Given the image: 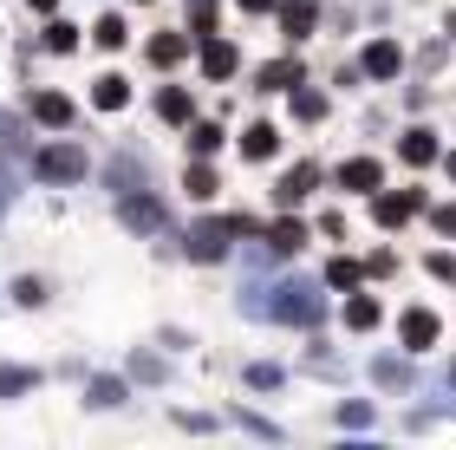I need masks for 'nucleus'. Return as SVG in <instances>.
<instances>
[{
    "mask_svg": "<svg viewBox=\"0 0 456 450\" xmlns=\"http://www.w3.org/2000/svg\"><path fill=\"white\" fill-rule=\"evenodd\" d=\"M228 235H255V222H248V216L196 222V229H190V255H196V261H222V255H228Z\"/></svg>",
    "mask_w": 456,
    "mask_h": 450,
    "instance_id": "1",
    "label": "nucleus"
},
{
    "mask_svg": "<svg viewBox=\"0 0 456 450\" xmlns=\"http://www.w3.org/2000/svg\"><path fill=\"white\" fill-rule=\"evenodd\" d=\"M274 320H287V326H314L320 320V294L306 288V281H287V288H274V307H267Z\"/></svg>",
    "mask_w": 456,
    "mask_h": 450,
    "instance_id": "2",
    "label": "nucleus"
},
{
    "mask_svg": "<svg viewBox=\"0 0 456 450\" xmlns=\"http://www.w3.org/2000/svg\"><path fill=\"white\" fill-rule=\"evenodd\" d=\"M118 222H124V229H137V235H157L170 216H163V202H157L151 190H124V202H118Z\"/></svg>",
    "mask_w": 456,
    "mask_h": 450,
    "instance_id": "3",
    "label": "nucleus"
},
{
    "mask_svg": "<svg viewBox=\"0 0 456 450\" xmlns=\"http://www.w3.org/2000/svg\"><path fill=\"white\" fill-rule=\"evenodd\" d=\"M39 176H46V183H78V176H86V151H78V144H46V151H39Z\"/></svg>",
    "mask_w": 456,
    "mask_h": 450,
    "instance_id": "4",
    "label": "nucleus"
},
{
    "mask_svg": "<svg viewBox=\"0 0 456 450\" xmlns=\"http://www.w3.org/2000/svg\"><path fill=\"white\" fill-rule=\"evenodd\" d=\"M320 183H326L320 163H294V170H287V176L274 183V202H281V209H294V202H306V196L320 190Z\"/></svg>",
    "mask_w": 456,
    "mask_h": 450,
    "instance_id": "5",
    "label": "nucleus"
},
{
    "mask_svg": "<svg viewBox=\"0 0 456 450\" xmlns=\"http://www.w3.org/2000/svg\"><path fill=\"white\" fill-rule=\"evenodd\" d=\"M398 333H404V353H430V346H437V333H444V320L430 314V307H411Z\"/></svg>",
    "mask_w": 456,
    "mask_h": 450,
    "instance_id": "6",
    "label": "nucleus"
},
{
    "mask_svg": "<svg viewBox=\"0 0 456 450\" xmlns=\"http://www.w3.org/2000/svg\"><path fill=\"white\" fill-rule=\"evenodd\" d=\"M418 202H424L418 190H391V196H379V190H371V216H379L385 229H404V222L418 216Z\"/></svg>",
    "mask_w": 456,
    "mask_h": 450,
    "instance_id": "7",
    "label": "nucleus"
},
{
    "mask_svg": "<svg viewBox=\"0 0 456 450\" xmlns=\"http://www.w3.org/2000/svg\"><path fill=\"white\" fill-rule=\"evenodd\" d=\"M333 183H339V190H385V170H379V157H352V163H339V170H333Z\"/></svg>",
    "mask_w": 456,
    "mask_h": 450,
    "instance_id": "8",
    "label": "nucleus"
},
{
    "mask_svg": "<svg viewBox=\"0 0 456 450\" xmlns=\"http://www.w3.org/2000/svg\"><path fill=\"white\" fill-rule=\"evenodd\" d=\"M274 7H281V27H287V39H306V33L320 27V7H314V0H274Z\"/></svg>",
    "mask_w": 456,
    "mask_h": 450,
    "instance_id": "9",
    "label": "nucleus"
},
{
    "mask_svg": "<svg viewBox=\"0 0 456 450\" xmlns=\"http://www.w3.org/2000/svg\"><path fill=\"white\" fill-rule=\"evenodd\" d=\"M359 66L371 72V78H398V66H404V53H398V39H371L365 46V59Z\"/></svg>",
    "mask_w": 456,
    "mask_h": 450,
    "instance_id": "10",
    "label": "nucleus"
},
{
    "mask_svg": "<svg viewBox=\"0 0 456 450\" xmlns=\"http://www.w3.org/2000/svg\"><path fill=\"white\" fill-rule=\"evenodd\" d=\"M33 118H39V125H53V131H66L78 111H72V98H66V92H39V98H33Z\"/></svg>",
    "mask_w": 456,
    "mask_h": 450,
    "instance_id": "11",
    "label": "nucleus"
},
{
    "mask_svg": "<svg viewBox=\"0 0 456 450\" xmlns=\"http://www.w3.org/2000/svg\"><path fill=\"white\" fill-rule=\"evenodd\" d=\"M157 118H163V125H190V118H196V98L183 92V86H163V92H157Z\"/></svg>",
    "mask_w": 456,
    "mask_h": 450,
    "instance_id": "12",
    "label": "nucleus"
},
{
    "mask_svg": "<svg viewBox=\"0 0 456 450\" xmlns=\"http://www.w3.org/2000/svg\"><path fill=\"white\" fill-rule=\"evenodd\" d=\"M235 66H241V53L228 39H202V72L209 78H235Z\"/></svg>",
    "mask_w": 456,
    "mask_h": 450,
    "instance_id": "13",
    "label": "nucleus"
},
{
    "mask_svg": "<svg viewBox=\"0 0 456 450\" xmlns=\"http://www.w3.org/2000/svg\"><path fill=\"white\" fill-rule=\"evenodd\" d=\"M274 151H281V131L267 125V118H255V125L241 131V157H255V163H261V157H274Z\"/></svg>",
    "mask_w": 456,
    "mask_h": 450,
    "instance_id": "14",
    "label": "nucleus"
},
{
    "mask_svg": "<svg viewBox=\"0 0 456 450\" xmlns=\"http://www.w3.org/2000/svg\"><path fill=\"white\" fill-rule=\"evenodd\" d=\"M267 249H274V255H300V249H306V229H300L294 216L267 222Z\"/></svg>",
    "mask_w": 456,
    "mask_h": 450,
    "instance_id": "15",
    "label": "nucleus"
},
{
    "mask_svg": "<svg viewBox=\"0 0 456 450\" xmlns=\"http://www.w3.org/2000/svg\"><path fill=\"white\" fill-rule=\"evenodd\" d=\"M92 105H98V111H124V105H131V86H124L118 72H105V78H92Z\"/></svg>",
    "mask_w": 456,
    "mask_h": 450,
    "instance_id": "16",
    "label": "nucleus"
},
{
    "mask_svg": "<svg viewBox=\"0 0 456 450\" xmlns=\"http://www.w3.org/2000/svg\"><path fill=\"white\" fill-rule=\"evenodd\" d=\"M398 157H404V163H418V170H424V163H437V137H430L424 125H411V131H404V144H398Z\"/></svg>",
    "mask_w": 456,
    "mask_h": 450,
    "instance_id": "17",
    "label": "nucleus"
},
{
    "mask_svg": "<svg viewBox=\"0 0 456 450\" xmlns=\"http://www.w3.org/2000/svg\"><path fill=\"white\" fill-rule=\"evenodd\" d=\"M379 320H385V307L371 300V294H352V300H346V326H352V333H371Z\"/></svg>",
    "mask_w": 456,
    "mask_h": 450,
    "instance_id": "18",
    "label": "nucleus"
},
{
    "mask_svg": "<svg viewBox=\"0 0 456 450\" xmlns=\"http://www.w3.org/2000/svg\"><path fill=\"white\" fill-rule=\"evenodd\" d=\"M287 86H300V59H267L261 66V92H287Z\"/></svg>",
    "mask_w": 456,
    "mask_h": 450,
    "instance_id": "19",
    "label": "nucleus"
},
{
    "mask_svg": "<svg viewBox=\"0 0 456 450\" xmlns=\"http://www.w3.org/2000/svg\"><path fill=\"white\" fill-rule=\"evenodd\" d=\"M183 59H190V39L183 33H157L151 39V66H183Z\"/></svg>",
    "mask_w": 456,
    "mask_h": 450,
    "instance_id": "20",
    "label": "nucleus"
},
{
    "mask_svg": "<svg viewBox=\"0 0 456 450\" xmlns=\"http://www.w3.org/2000/svg\"><path fill=\"white\" fill-rule=\"evenodd\" d=\"M183 190H190V196H196V202H209V196H216V190H222V176H216V170H209V163H190V176H183Z\"/></svg>",
    "mask_w": 456,
    "mask_h": 450,
    "instance_id": "21",
    "label": "nucleus"
},
{
    "mask_svg": "<svg viewBox=\"0 0 456 450\" xmlns=\"http://www.w3.org/2000/svg\"><path fill=\"white\" fill-rule=\"evenodd\" d=\"M92 39H98V46H105V53H118L124 39H131V27H124L118 13H105V20H98V27H92Z\"/></svg>",
    "mask_w": 456,
    "mask_h": 450,
    "instance_id": "22",
    "label": "nucleus"
},
{
    "mask_svg": "<svg viewBox=\"0 0 456 450\" xmlns=\"http://www.w3.org/2000/svg\"><path fill=\"white\" fill-rule=\"evenodd\" d=\"M20 392H33V372L27 365H0V398H20Z\"/></svg>",
    "mask_w": 456,
    "mask_h": 450,
    "instance_id": "23",
    "label": "nucleus"
},
{
    "mask_svg": "<svg viewBox=\"0 0 456 450\" xmlns=\"http://www.w3.org/2000/svg\"><path fill=\"white\" fill-rule=\"evenodd\" d=\"M294 118L320 125V118H326V92H294Z\"/></svg>",
    "mask_w": 456,
    "mask_h": 450,
    "instance_id": "24",
    "label": "nucleus"
},
{
    "mask_svg": "<svg viewBox=\"0 0 456 450\" xmlns=\"http://www.w3.org/2000/svg\"><path fill=\"white\" fill-rule=\"evenodd\" d=\"M92 405H98V412L124 405V379H92Z\"/></svg>",
    "mask_w": 456,
    "mask_h": 450,
    "instance_id": "25",
    "label": "nucleus"
},
{
    "mask_svg": "<svg viewBox=\"0 0 456 450\" xmlns=\"http://www.w3.org/2000/svg\"><path fill=\"white\" fill-rule=\"evenodd\" d=\"M190 151H196V157H216V151H222V125H196V131H190Z\"/></svg>",
    "mask_w": 456,
    "mask_h": 450,
    "instance_id": "26",
    "label": "nucleus"
},
{
    "mask_svg": "<svg viewBox=\"0 0 456 450\" xmlns=\"http://www.w3.org/2000/svg\"><path fill=\"white\" fill-rule=\"evenodd\" d=\"M359 274H365V268H359V261H346V255L326 261V281H333V288H359Z\"/></svg>",
    "mask_w": 456,
    "mask_h": 450,
    "instance_id": "27",
    "label": "nucleus"
},
{
    "mask_svg": "<svg viewBox=\"0 0 456 450\" xmlns=\"http://www.w3.org/2000/svg\"><path fill=\"white\" fill-rule=\"evenodd\" d=\"M281 379H287V372H281V365H267V359L248 365V385H255V392H281Z\"/></svg>",
    "mask_w": 456,
    "mask_h": 450,
    "instance_id": "28",
    "label": "nucleus"
},
{
    "mask_svg": "<svg viewBox=\"0 0 456 450\" xmlns=\"http://www.w3.org/2000/svg\"><path fill=\"white\" fill-rule=\"evenodd\" d=\"M46 46H53V53H72V46H78V27H72V20H53V27H46Z\"/></svg>",
    "mask_w": 456,
    "mask_h": 450,
    "instance_id": "29",
    "label": "nucleus"
},
{
    "mask_svg": "<svg viewBox=\"0 0 456 450\" xmlns=\"http://www.w3.org/2000/svg\"><path fill=\"white\" fill-rule=\"evenodd\" d=\"M371 379H379V385H391V392H398V385H404L411 372H404L398 359H379V365H371Z\"/></svg>",
    "mask_w": 456,
    "mask_h": 450,
    "instance_id": "30",
    "label": "nucleus"
},
{
    "mask_svg": "<svg viewBox=\"0 0 456 450\" xmlns=\"http://www.w3.org/2000/svg\"><path fill=\"white\" fill-rule=\"evenodd\" d=\"M13 300H20V307H39V300H46V281H33V274L13 281Z\"/></svg>",
    "mask_w": 456,
    "mask_h": 450,
    "instance_id": "31",
    "label": "nucleus"
},
{
    "mask_svg": "<svg viewBox=\"0 0 456 450\" xmlns=\"http://www.w3.org/2000/svg\"><path fill=\"white\" fill-rule=\"evenodd\" d=\"M339 424H352V431H359V424H371V405H359V398L339 405Z\"/></svg>",
    "mask_w": 456,
    "mask_h": 450,
    "instance_id": "32",
    "label": "nucleus"
},
{
    "mask_svg": "<svg viewBox=\"0 0 456 450\" xmlns=\"http://www.w3.org/2000/svg\"><path fill=\"white\" fill-rule=\"evenodd\" d=\"M131 372H137V379H163V365H157L151 353H137V359H131Z\"/></svg>",
    "mask_w": 456,
    "mask_h": 450,
    "instance_id": "33",
    "label": "nucleus"
},
{
    "mask_svg": "<svg viewBox=\"0 0 456 450\" xmlns=\"http://www.w3.org/2000/svg\"><path fill=\"white\" fill-rule=\"evenodd\" d=\"M430 274H437V281H456V255H430Z\"/></svg>",
    "mask_w": 456,
    "mask_h": 450,
    "instance_id": "34",
    "label": "nucleus"
},
{
    "mask_svg": "<svg viewBox=\"0 0 456 450\" xmlns=\"http://www.w3.org/2000/svg\"><path fill=\"white\" fill-rule=\"evenodd\" d=\"M430 222H437L444 235H456V202H444V209H430Z\"/></svg>",
    "mask_w": 456,
    "mask_h": 450,
    "instance_id": "35",
    "label": "nucleus"
},
{
    "mask_svg": "<svg viewBox=\"0 0 456 450\" xmlns=\"http://www.w3.org/2000/svg\"><path fill=\"white\" fill-rule=\"evenodd\" d=\"M241 13H274V0H235Z\"/></svg>",
    "mask_w": 456,
    "mask_h": 450,
    "instance_id": "36",
    "label": "nucleus"
},
{
    "mask_svg": "<svg viewBox=\"0 0 456 450\" xmlns=\"http://www.w3.org/2000/svg\"><path fill=\"white\" fill-rule=\"evenodd\" d=\"M27 7H39V13H53V7H59V0H27Z\"/></svg>",
    "mask_w": 456,
    "mask_h": 450,
    "instance_id": "37",
    "label": "nucleus"
},
{
    "mask_svg": "<svg viewBox=\"0 0 456 450\" xmlns=\"http://www.w3.org/2000/svg\"><path fill=\"white\" fill-rule=\"evenodd\" d=\"M450 39H456V13H450Z\"/></svg>",
    "mask_w": 456,
    "mask_h": 450,
    "instance_id": "38",
    "label": "nucleus"
},
{
    "mask_svg": "<svg viewBox=\"0 0 456 450\" xmlns=\"http://www.w3.org/2000/svg\"><path fill=\"white\" fill-rule=\"evenodd\" d=\"M450 176H456V157H450Z\"/></svg>",
    "mask_w": 456,
    "mask_h": 450,
    "instance_id": "39",
    "label": "nucleus"
},
{
    "mask_svg": "<svg viewBox=\"0 0 456 450\" xmlns=\"http://www.w3.org/2000/svg\"><path fill=\"white\" fill-rule=\"evenodd\" d=\"M450 379H456V365H450Z\"/></svg>",
    "mask_w": 456,
    "mask_h": 450,
    "instance_id": "40",
    "label": "nucleus"
}]
</instances>
